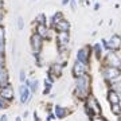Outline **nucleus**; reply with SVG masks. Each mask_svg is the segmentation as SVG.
I'll return each instance as SVG.
<instances>
[{
	"instance_id": "obj_10",
	"label": "nucleus",
	"mask_w": 121,
	"mask_h": 121,
	"mask_svg": "<svg viewBox=\"0 0 121 121\" xmlns=\"http://www.w3.org/2000/svg\"><path fill=\"white\" fill-rule=\"evenodd\" d=\"M106 43H108V51L117 52L121 48V36L117 35V34L112 35V36L106 40Z\"/></svg>"
},
{
	"instance_id": "obj_32",
	"label": "nucleus",
	"mask_w": 121,
	"mask_h": 121,
	"mask_svg": "<svg viewBox=\"0 0 121 121\" xmlns=\"http://www.w3.org/2000/svg\"><path fill=\"white\" fill-rule=\"evenodd\" d=\"M34 121H42L40 120V117H39V114H38V112L34 113Z\"/></svg>"
},
{
	"instance_id": "obj_39",
	"label": "nucleus",
	"mask_w": 121,
	"mask_h": 121,
	"mask_svg": "<svg viewBox=\"0 0 121 121\" xmlns=\"http://www.w3.org/2000/svg\"><path fill=\"white\" fill-rule=\"evenodd\" d=\"M4 69H5V66H1V65H0V73H1Z\"/></svg>"
},
{
	"instance_id": "obj_22",
	"label": "nucleus",
	"mask_w": 121,
	"mask_h": 121,
	"mask_svg": "<svg viewBox=\"0 0 121 121\" xmlns=\"http://www.w3.org/2000/svg\"><path fill=\"white\" fill-rule=\"evenodd\" d=\"M51 89H52V82H50L47 78L44 79V89H43V95H48L51 93Z\"/></svg>"
},
{
	"instance_id": "obj_25",
	"label": "nucleus",
	"mask_w": 121,
	"mask_h": 121,
	"mask_svg": "<svg viewBox=\"0 0 121 121\" xmlns=\"http://www.w3.org/2000/svg\"><path fill=\"white\" fill-rule=\"evenodd\" d=\"M90 121H108V120H106L102 114H95V116H93L90 118Z\"/></svg>"
},
{
	"instance_id": "obj_1",
	"label": "nucleus",
	"mask_w": 121,
	"mask_h": 121,
	"mask_svg": "<svg viewBox=\"0 0 121 121\" xmlns=\"http://www.w3.org/2000/svg\"><path fill=\"white\" fill-rule=\"evenodd\" d=\"M90 94H91L90 74H86V75L75 78V82H74V97L83 102Z\"/></svg>"
},
{
	"instance_id": "obj_6",
	"label": "nucleus",
	"mask_w": 121,
	"mask_h": 121,
	"mask_svg": "<svg viewBox=\"0 0 121 121\" xmlns=\"http://www.w3.org/2000/svg\"><path fill=\"white\" fill-rule=\"evenodd\" d=\"M43 44H44V39H42L38 34L32 32V35L30 36V46H31V50H32L34 56L40 55V54H42Z\"/></svg>"
},
{
	"instance_id": "obj_16",
	"label": "nucleus",
	"mask_w": 121,
	"mask_h": 121,
	"mask_svg": "<svg viewBox=\"0 0 121 121\" xmlns=\"http://www.w3.org/2000/svg\"><path fill=\"white\" fill-rule=\"evenodd\" d=\"M106 97H108V101H109L110 105H117V104L121 102V94L118 93V91L113 90V89H109Z\"/></svg>"
},
{
	"instance_id": "obj_27",
	"label": "nucleus",
	"mask_w": 121,
	"mask_h": 121,
	"mask_svg": "<svg viewBox=\"0 0 121 121\" xmlns=\"http://www.w3.org/2000/svg\"><path fill=\"white\" fill-rule=\"evenodd\" d=\"M0 42H5V28H4V26H0Z\"/></svg>"
},
{
	"instance_id": "obj_35",
	"label": "nucleus",
	"mask_w": 121,
	"mask_h": 121,
	"mask_svg": "<svg viewBox=\"0 0 121 121\" xmlns=\"http://www.w3.org/2000/svg\"><path fill=\"white\" fill-rule=\"evenodd\" d=\"M4 7V0H0V9H3Z\"/></svg>"
},
{
	"instance_id": "obj_2",
	"label": "nucleus",
	"mask_w": 121,
	"mask_h": 121,
	"mask_svg": "<svg viewBox=\"0 0 121 121\" xmlns=\"http://www.w3.org/2000/svg\"><path fill=\"white\" fill-rule=\"evenodd\" d=\"M83 110L86 113V116L89 117V120L95 114H101V106H99V102L95 98V95L90 94L83 101Z\"/></svg>"
},
{
	"instance_id": "obj_38",
	"label": "nucleus",
	"mask_w": 121,
	"mask_h": 121,
	"mask_svg": "<svg viewBox=\"0 0 121 121\" xmlns=\"http://www.w3.org/2000/svg\"><path fill=\"white\" fill-rule=\"evenodd\" d=\"M15 121H22V117H20V116H17L16 118H15Z\"/></svg>"
},
{
	"instance_id": "obj_30",
	"label": "nucleus",
	"mask_w": 121,
	"mask_h": 121,
	"mask_svg": "<svg viewBox=\"0 0 121 121\" xmlns=\"http://www.w3.org/2000/svg\"><path fill=\"white\" fill-rule=\"evenodd\" d=\"M0 54H5V42H0Z\"/></svg>"
},
{
	"instance_id": "obj_9",
	"label": "nucleus",
	"mask_w": 121,
	"mask_h": 121,
	"mask_svg": "<svg viewBox=\"0 0 121 121\" xmlns=\"http://www.w3.org/2000/svg\"><path fill=\"white\" fill-rule=\"evenodd\" d=\"M52 28H50V27L47 26V24H35V28H34V32L35 34H38L39 36L42 39H50L52 35Z\"/></svg>"
},
{
	"instance_id": "obj_3",
	"label": "nucleus",
	"mask_w": 121,
	"mask_h": 121,
	"mask_svg": "<svg viewBox=\"0 0 121 121\" xmlns=\"http://www.w3.org/2000/svg\"><path fill=\"white\" fill-rule=\"evenodd\" d=\"M63 69H65V65L63 63H59V62H52L51 65L48 66V70H47V79L50 82H55V79H58L59 77H62L63 74Z\"/></svg>"
},
{
	"instance_id": "obj_7",
	"label": "nucleus",
	"mask_w": 121,
	"mask_h": 121,
	"mask_svg": "<svg viewBox=\"0 0 121 121\" xmlns=\"http://www.w3.org/2000/svg\"><path fill=\"white\" fill-rule=\"evenodd\" d=\"M90 71V65L87 63H83V62H79V60H75L73 63V67H71V74H73L74 78L82 77V75H86Z\"/></svg>"
},
{
	"instance_id": "obj_37",
	"label": "nucleus",
	"mask_w": 121,
	"mask_h": 121,
	"mask_svg": "<svg viewBox=\"0 0 121 121\" xmlns=\"http://www.w3.org/2000/svg\"><path fill=\"white\" fill-rule=\"evenodd\" d=\"M99 8V4H98V3H95V4H94V9H95V11H97V9H98Z\"/></svg>"
},
{
	"instance_id": "obj_28",
	"label": "nucleus",
	"mask_w": 121,
	"mask_h": 121,
	"mask_svg": "<svg viewBox=\"0 0 121 121\" xmlns=\"http://www.w3.org/2000/svg\"><path fill=\"white\" fill-rule=\"evenodd\" d=\"M70 8L73 9V11H75L77 9V0H70Z\"/></svg>"
},
{
	"instance_id": "obj_36",
	"label": "nucleus",
	"mask_w": 121,
	"mask_h": 121,
	"mask_svg": "<svg viewBox=\"0 0 121 121\" xmlns=\"http://www.w3.org/2000/svg\"><path fill=\"white\" fill-rule=\"evenodd\" d=\"M27 116H28V112L26 110V112L23 113V118H27Z\"/></svg>"
},
{
	"instance_id": "obj_17",
	"label": "nucleus",
	"mask_w": 121,
	"mask_h": 121,
	"mask_svg": "<svg viewBox=\"0 0 121 121\" xmlns=\"http://www.w3.org/2000/svg\"><path fill=\"white\" fill-rule=\"evenodd\" d=\"M91 55H94L97 59H101L102 56H104V48H102V46H101V43H97L93 44L91 46Z\"/></svg>"
},
{
	"instance_id": "obj_33",
	"label": "nucleus",
	"mask_w": 121,
	"mask_h": 121,
	"mask_svg": "<svg viewBox=\"0 0 121 121\" xmlns=\"http://www.w3.org/2000/svg\"><path fill=\"white\" fill-rule=\"evenodd\" d=\"M0 121H8V116H7V114H3V116H0Z\"/></svg>"
},
{
	"instance_id": "obj_34",
	"label": "nucleus",
	"mask_w": 121,
	"mask_h": 121,
	"mask_svg": "<svg viewBox=\"0 0 121 121\" xmlns=\"http://www.w3.org/2000/svg\"><path fill=\"white\" fill-rule=\"evenodd\" d=\"M60 3H62V5H67V4L70 3V0H62Z\"/></svg>"
},
{
	"instance_id": "obj_19",
	"label": "nucleus",
	"mask_w": 121,
	"mask_h": 121,
	"mask_svg": "<svg viewBox=\"0 0 121 121\" xmlns=\"http://www.w3.org/2000/svg\"><path fill=\"white\" fill-rule=\"evenodd\" d=\"M24 85H26L28 89H30L31 94H35L36 91H38V87H39V81L38 79H28L27 78L26 82H24Z\"/></svg>"
},
{
	"instance_id": "obj_21",
	"label": "nucleus",
	"mask_w": 121,
	"mask_h": 121,
	"mask_svg": "<svg viewBox=\"0 0 121 121\" xmlns=\"http://www.w3.org/2000/svg\"><path fill=\"white\" fill-rule=\"evenodd\" d=\"M35 24H47V17L44 13H38L35 17Z\"/></svg>"
},
{
	"instance_id": "obj_5",
	"label": "nucleus",
	"mask_w": 121,
	"mask_h": 121,
	"mask_svg": "<svg viewBox=\"0 0 121 121\" xmlns=\"http://www.w3.org/2000/svg\"><path fill=\"white\" fill-rule=\"evenodd\" d=\"M101 75L108 83L116 82L121 75V69L116 67H109V66H102L101 67Z\"/></svg>"
},
{
	"instance_id": "obj_40",
	"label": "nucleus",
	"mask_w": 121,
	"mask_h": 121,
	"mask_svg": "<svg viewBox=\"0 0 121 121\" xmlns=\"http://www.w3.org/2000/svg\"><path fill=\"white\" fill-rule=\"evenodd\" d=\"M81 1H86V0H81Z\"/></svg>"
},
{
	"instance_id": "obj_8",
	"label": "nucleus",
	"mask_w": 121,
	"mask_h": 121,
	"mask_svg": "<svg viewBox=\"0 0 121 121\" xmlns=\"http://www.w3.org/2000/svg\"><path fill=\"white\" fill-rule=\"evenodd\" d=\"M90 58H91V47L90 46H83L77 51L75 54V60L83 62V63H90Z\"/></svg>"
},
{
	"instance_id": "obj_13",
	"label": "nucleus",
	"mask_w": 121,
	"mask_h": 121,
	"mask_svg": "<svg viewBox=\"0 0 121 121\" xmlns=\"http://www.w3.org/2000/svg\"><path fill=\"white\" fill-rule=\"evenodd\" d=\"M0 97L4 98L5 101H8V102H12L13 98H15V91H13L12 85H8V86L0 89Z\"/></svg>"
},
{
	"instance_id": "obj_14",
	"label": "nucleus",
	"mask_w": 121,
	"mask_h": 121,
	"mask_svg": "<svg viewBox=\"0 0 121 121\" xmlns=\"http://www.w3.org/2000/svg\"><path fill=\"white\" fill-rule=\"evenodd\" d=\"M56 46H69L70 43V32H55Z\"/></svg>"
},
{
	"instance_id": "obj_18",
	"label": "nucleus",
	"mask_w": 121,
	"mask_h": 121,
	"mask_svg": "<svg viewBox=\"0 0 121 121\" xmlns=\"http://www.w3.org/2000/svg\"><path fill=\"white\" fill-rule=\"evenodd\" d=\"M8 85H11V83H9V73H8L7 69H4L0 73V89L8 86Z\"/></svg>"
},
{
	"instance_id": "obj_31",
	"label": "nucleus",
	"mask_w": 121,
	"mask_h": 121,
	"mask_svg": "<svg viewBox=\"0 0 121 121\" xmlns=\"http://www.w3.org/2000/svg\"><path fill=\"white\" fill-rule=\"evenodd\" d=\"M3 20H4V11H3V9H0V26H1Z\"/></svg>"
},
{
	"instance_id": "obj_20",
	"label": "nucleus",
	"mask_w": 121,
	"mask_h": 121,
	"mask_svg": "<svg viewBox=\"0 0 121 121\" xmlns=\"http://www.w3.org/2000/svg\"><path fill=\"white\" fill-rule=\"evenodd\" d=\"M62 19H65V17H63V13L60 12V11L55 12V13L51 16V19H50V26H48V27H50V28H52V27L55 26L56 23H59Z\"/></svg>"
},
{
	"instance_id": "obj_29",
	"label": "nucleus",
	"mask_w": 121,
	"mask_h": 121,
	"mask_svg": "<svg viewBox=\"0 0 121 121\" xmlns=\"http://www.w3.org/2000/svg\"><path fill=\"white\" fill-rule=\"evenodd\" d=\"M5 60H7V58H5V54H0V65H1V66H5Z\"/></svg>"
},
{
	"instance_id": "obj_4",
	"label": "nucleus",
	"mask_w": 121,
	"mask_h": 121,
	"mask_svg": "<svg viewBox=\"0 0 121 121\" xmlns=\"http://www.w3.org/2000/svg\"><path fill=\"white\" fill-rule=\"evenodd\" d=\"M102 59V66H109V67H116V69H121V58L120 55L114 51H106L104 54Z\"/></svg>"
},
{
	"instance_id": "obj_24",
	"label": "nucleus",
	"mask_w": 121,
	"mask_h": 121,
	"mask_svg": "<svg viewBox=\"0 0 121 121\" xmlns=\"http://www.w3.org/2000/svg\"><path fill=\"white\" fill-rule=\"evenodd\" d=\"M24 17L23 16H17L16 17V28L19 31H23V28H24Z\"/></svg>"
},
{
	"instance_id": "obj_23",
	"label": "nucleus",
	"mask_w": 121,
	"mask_h": 121,
	"mask_svg": "<svg viewBox=\"0 0 121 121\" xmlns=\"http://www.w3.org/2000/svg\"><path fill=\"white\" fill-rule=\"evenodd\" d=\"M110 112H112L114 116H121V104L110 105Z\"/></svg>"
},
{
	"instance_id": "obj_26",
	"label": "nucleus",
	"mask_w": 121,
	"mask_h": 121,
	"mask_svg": "<svg viewBox=\"0 0 121 121\" xmlns=\"http://www.w3.org/2000/svg\"><path fill=\"white\" fill-rule=\"evenodd\" d=\"M26 79H27L26 71H24V70H20V71H19V81H20L22 83H24L26 82Z\"/></svg>"
},
{
	"instance_id": "obj_15",
	"label": "nucleus",
	"mask_w": 121,
	"mask_h": 121,
	"mask_svg": "<svg viewBox=\"0 0 121 121\" xmlns=\"http://www.w3.org/2000/svg\"><path fill=\"white\" fill-rule=\"evenodd\" d=\"M70 22L67 19H62L59 23H56L55 26L52 27V30L55 31V32H70Z\"/></svg>"
},
{
	"instance_id": "obj_12",
	"label": "nucleus",
	"mask_w": 121,
	"mask_h": 121,
	"mask_svg": "<svg viewBox=\"0 0 121 121\" xmlns=\"http://www.w3.org/2000/svg\"><path fill=\"white\" fill-rule=\"evenodd\" d=\"M52 113H54L55 118H58V120H63V118H66V117L71 113V110H70L69 108L63 106V105H55Z\"/></svg>"
},
{
	"instance_id": "obj_11",
	"label": "nucleus",
	"mask_w": 121,
	"mask_h": 121,
	"mask_svg": "<svg viewBox=\"0 0 121 121\" xmlns=\"http://www.w3.org/2000/svg\"><path fill=\"white\" fill-rule=\"evenodd\" d=\"M31 98H32V94H31L30 89H28L24 83L20 85V86H19V99H20V104L22 105L28 104L31 101Z\"/></svg>"
}]
</instances>
